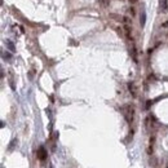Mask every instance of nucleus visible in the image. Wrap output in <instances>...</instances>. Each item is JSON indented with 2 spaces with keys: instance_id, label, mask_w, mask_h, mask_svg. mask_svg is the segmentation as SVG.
<instances>
[{
  "instance_id": "obj_1",
  "label": "nucleus",
  "mask_w": 168,
  "mask_h": 168,
  "mask_svg": "<svg viewBox=\"0 0 168 168\" xmlns=\"http://www.w3.org/2000/svg\"><path fill=\"white\" fill-rule=\"evenodd\" d=\"M123 114H124L125 120L128 121L129 124L133 123V120H134V106L133 105H125L123 107Z\"/></svg>"
},
{
  "instance_id": "obj_2",
  "label": "nucleus",
  "mask_w": 168,
  "mask_h": 168,
  "mask_svg": "<svg viewBox=\"0 0 168 168\" xmlns=\"http://www.w3.org/2000/svg\"><path fill=\"white\" fill-rule=\"evenodd\" d=\"M145 125H146V128L149 129H154L155 125H157V119H155L154 115H149L146 118V120H145Z\"/></svg>"
},
{
  "instance_id": "obj_3",
  "label": "nucleus",
  "mask_w": 168,
  "mask_h": 168,
  "mask_svg": "<svg viewBox=\"0 0 168 168\" xmlns=\"http://www.w3.org/2000/svg\"><path fill=\"white\" fill-rule=\"evenodd\" d=\"M123 28H124V34H125L127 39L132 41V40H133V36H132V28H131V25L125 23V25L123 26Z\"/></svg>"
},
{
  "instance_id": "obj_4",
  "label": "nucleus",
  "mask_w": 168,
  "mask_h": 168,
  "mask_svg": "<svg viewBox=\"0 0 168 168\" xmlns=\"http://www.w3.org/2000/svg\"><path fill=\"white\" fill-rule=\"evenodd\" d=\"M38 159H40V160H45L47 159V150L44 149L43 146H40L39 147V150H38Z\"/></svg>"
},
{
  "instance_id": "obj_5",
  "label": "nucleus",
  "mask_w": 168,
  "mask_h": 168,
  "mask_svg": "<svg viewBox=\"0 0 168 168\" xmlns=\"http://www.w3.org/2000/svg\"><path fill=\"white\" fill-rule=\"evenodd\" d=\"M154 144H155V134H151V136H150V141H149V149H147V152H149L150 155L154 151Z\"/></svg>"
},
{
  "instance_id": "obj_6",
  "label": "nucleus",
  "mask_w": 168,
  "mask_h": 168,
  "mask_svg": "<svg viewBox=\"0 0 168 168\" xmlns=\"http://www.w3.org/2000/svg\"><path fill=\"white\" fill-rule=\"evenodd\" d=\"M128 89H129V92H131V94L133 96V97H136V87H134L133 82L128 83Z\"/></svg>"
},
{
  "instance_id": "obj_7",
  "label": "nucleus",
  "mask_w": 168,
  "mask_h": 168,
  "mask_svg": "<svg viewBox=\"0 0 168 168\" xmlns=\"http://www.w3.org/2000/svg\"><path fill=\"white\" fill-rule=\"evenodd\" d=\"M98 3H100V5H102L103 8H107L109 5H110V0H97Z\"/></svg>"
},
{
  "instance_id": "obj_8",
  "label": "nucleus",
  "mask_w": 168,
  "mask_h": 168,
  "mask_svg": "<svg viewBox=\"0 0 168 168\" xmlns=\"http://www.w3.org/2000/svg\"><path fill=\"white\" fill-rule=\"evenodd\" d=\"M7 47H8V49H9L10 52H16V48H14V44L12 43L10 40H7Z\"/></svg>"
},
{
  "instance_id": "obj_9",
  "label": "nucleus",
  "mask_w": 168,
  "mask_h": 168,
  "mask_svg": "<svg viewBox=\"0 0 168 168\" xmlns=\"http://www.w3.org/2000/svg\"><path fill=\"white\" fill-rule=\"evenodd\" d=\"M132 57H133V61L137 62V49L134 45H132Z\"/></svg>"
},
{
  "instance_id": "obj_10",
  "label": "nucleus",
  "mask_w": 168,
  "mask_h": 168,
  "mask_svg": "<svg viewBox=\"0 0 168 168\" xmlns=\"http://www.w3.org/2000/svg\"><path fill=\"white\" fill-rule=\"evenodd\" d=\"M145 21H146V14H145V12H142L141 18H140V22H141V26H142V27L145 26Z\"/></svg>"
},
{
  "instance_id": "obj_11",
  "label": "nucleus",
  "mask_w": 168,
  "mask_h": 168,
  "mask_svg": "<svg viewBox=\"0 0 168 168\" xmlns=\"http://www.w3.org/2000/svg\"><path fill=\"white\" fill-rule=\"evenodd\" d=\"M129 14H131V17H134V16H136V10H134L133 7H129Z\"/></svg>"
},
{
  "instance_id": "obj_12",
  "label": "nucleus",
  "mask_w": 168,
  "mask_h": 168,
  "mask_svg": "<svg viewBox=\"0 0 168 168\" xmlns=\"http://www.w3.org/2000/svg\"><path fill=\"white\" fill-rule=\"evenodd\" d=\"M16 144H17V140H13V141L12 142H10V146L9 147H8V150H9V151H10V150H12L13 149V146H14V145Z\"/></svg>"
},
{
  "instance_id": "obj_13",
  "label": "nucleus",
  "mask_w": 168,
  "mask_h": 168,
  "mask_svg": "<svg viewBox=\"0 0 168 168\" xmlns=\"http://www.w3.org/2000/svg\"><path fill=\"white\" fill-rule=\"evenodd\" d=\"M160 27H162V28H167L168 27V21H164V22L160 25Z\"/></svg>"
},
{
  "instance_id": "obj_14",
  "label": "nucleus",
  "mask_w": 168,
  "mask_h": 168,
  "mask_svg": "<svg viewBox=\"0 0 168 168\" xmlns=\"http://www.w3.org/2000/svg\"><path fill=\"white\" fill-rule=\"evenodd\" d=\"M4 58L5 59H10L12 58V56H10V53H4Z\"/></svg>"
},
{
  "instance_id": "obj_15",
  "label": "nucleus",
  "mask_w": 168,
  "mask_h": 168,
  "mask_svg": "<svg viewBox=\"0 0 168 168\" xmlns=\"http://www.w3.org/2000/svg\"><path fill=\"white\" fill-rule=\"evenodd\" d=\"M163 9H167V0H163Z\"/></svg>"
},
{
  "instance_id": "obj_16",
  "label": "nucleus",
  "mask_w": 168,
  "mask_h": 168,
  "mask_svg": "<svg viewBox=\"0 0 168 168\" xmlns=\"http://www.w3.org/2000/svg\"><path fill=\"white\" fill-rule=\"evenodd\" d=\"M123 21H124V22H127V23H128V22H131V20H129L128 17H124V18H123Z\"/></svg>"
},
{
  "instance_id": "obj_17",
  "label": "nucleus",
  "mask_w": 168,
  "mask_h": 168,
  "mask_svg": "<svg viewBox=\"0 0 168 168\" xmlns=\"http://www.w3.org/2000/svg\"><path fill=\"white\" fill-rule=\"evenodd\" d=\"M129 1H131V4H136L137 0H129Z\"/></svg>"
},
{
  "instance_id": "obj_18",
  "label": "nucleus",
  "mask_w": 168,
  "mask_h": 168,
  "mask_svg": "<svg viewBox=\"0 0 168 168\" xmlns=\"http://www.w3.org/2000/svg\"><path fill=\"white\" fill-rule=\"evenodd\" d=\"M165 168H168V163H167V164H165Z\"/></svg>"
}]
</instances>
